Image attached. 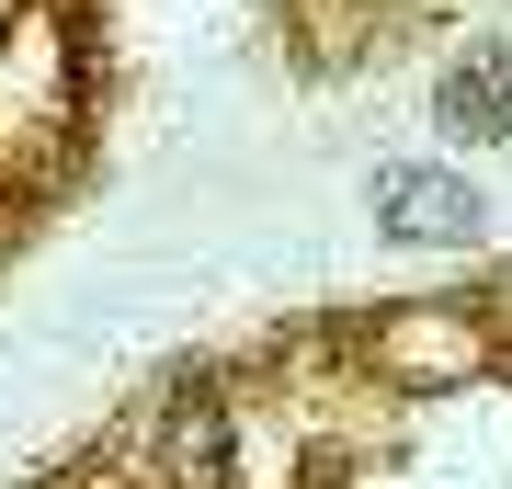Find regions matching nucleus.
<instances>
[{"label": "nucleus", "instance_id": "1", "mask_svg": "<svg viewBox=\"0 0 512 489\" xmlns=\"http://www.w3.org/2000/svg\"><path fill=\"white\" fill-rule=\"evenodd\" d=\"M376 217H387V239H478V217L490 205L467 194L456 171H376Z\"/></svg>", "mask_w": 512, "mask_h": 489}, {"label": "nucleus", "instance_id": "2", "mask_svg": "<svg viewBox=\"0 0 512 489\" xmlns=\"http://www.w3.org/2000/svg\"><path fill=\"white\" fill-rule=\"evenodd\" d=\"M148 489H228V421L205 387L160 410V444H148Z\"/></svg>", "mask_w": 512, "mask_h": 489}, {"label": "nucleus", "instance_id": "3", "mask_svg": "<svg viewBox=\"0 0 512 489\" xmlns=\"http://www.w3.org/2000/svg\"><path fill=\"white\" fill-rule=\"evenodd\" d=\"M444 126L456 137H512V46H478L467 69H444Z\"/></svg>", "mask_w": 512, "mask_h": 489}]
</instances>
